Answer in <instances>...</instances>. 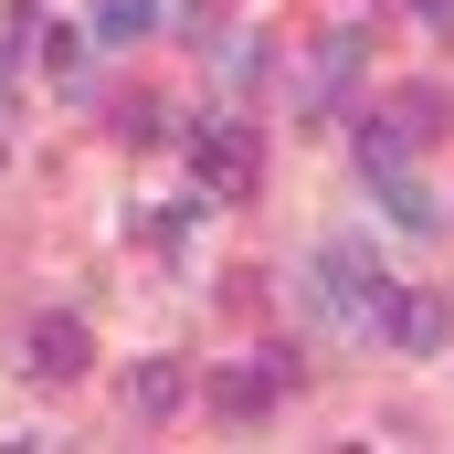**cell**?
Wrapping results in <instances>:
<instances>
[{
	"label": "cell",
	"mask_w": 454,
	"mask_h": 454,
	"mask_svg": "<svg viewBox=\"0 0 454 454\" xmlns=\"http://www.w3.org/2000/svg\"><path fill=\"white\" fill-rule=\"evenodd\" d=\"M359 169H370V191H380V212H391L402 232H444V201H434V191H423V180L402 169V148H391L380 127H359Z\"/></svg>",
	"instance_id": "2"
},
{
	"label": "cell",
	"mask_w": 454,
	"mask_h": 454,
	"mask_svg": "<svg viewBox=\"0 0 454 454\" xmlns=\"http://www.w3.org/2000/svg\"><path fill=\"white\" fill-rule=\"evenodd\" d=\"M307 296H317V317H328V328H348V339H380V317H391L380 264H359L348 243H328V254L307 264Z\"/></svg>",
	"instance_id": "1"
},
{
	"label": "cell",
	"mask_w": 454,
	"mask_h": 454,
	"mask_svg": "<svg viewBox=\"0 0 454 454\" xmlns=\"http://www.w3.org/2000/svg\"><path fill=\"white\" fill-rule=\"evenodd\" d=\"M380 137H391V148L444 137V96H434V85H402V96H391V116H380Z\"/></svg>",
	"instance_id": "8"
},
{
	"label": "cell",
	"mask_w": 454,
	"mask_h": 454,
	"mask_svg": "<svg viewBox=\"0 0 454 454\" xmlns=\"http://www.w3.org/2000/svg\"><path fill=\"white\" fill-rule=\"evenodd\" d=\"M380 339H391V348H444L454 339V307H444V296H391Z\"/></svg>",
	"instance_id": "7"
},
{
	"label": "cell",
	"mask_w": 454,
	"mask_h": 454,
	"mask_svg": "<svg viewBox=\"0 0 454 454\" xmlns=\"http://www.w3.org/2000/svg\"><path fill=\"white\" fill-rule=\"evenodd\" d=\"M148 32H159V0H96V43H148Z\"/></svg>",
	"instance_id": "9"
},
{
	"label": "cell",
	"mask_w": 454,
	"mask_h": 454,
	"mask_svg": "<svg viewBox=\"0 0 454 454\" xmlns=\"http://www.w3.org/2000/svg\"><path fill=\"white\" fill-rule=\"evenodd\" d=\"M348 74H359V32H328L317 43V96H339Z\"/></svg>",
	"instance_id": "10"
},
{
	"label": "cell",
	"mask_w": 454,
	"mask_h": 454,
	"mask_svg": "<svg viewBox=\"0 0 454 454\" xmlns=\"http://www.w3.org/2000/svg\"><path fill=\"white\" fill-rule=\"evenodd\" d=\"M21 348H32V359H21V370H43V380H74V370H85V317H64V307H43V317H32V328H21Z\"/></svg>",
	"instance_id": "3"
},
{
	"label": "cell",
	"mask_w": 454,
	"mask_h": 454,
	"mask_svg": "<svg viewBox=\"0 0 454 454\" xmlns=\"http://www.w3.org/2000/svg\"><path fill=\"white\" fill-rule=\"evenodd\" d=\"M191 159H201V180H212V191H254V159H264V137L232 116V127H201V148H191Z\"/></svg>",
	"instance_id": "5"
},
{
	"label": "cell",
	"mask_w": 454,
	"mask_h": 454,
	"mask_svg": "<svg viewBox=\"0 0 454 454\" xmlns=\"http://www.w3.org/2000/svg\"><path fill=\"white\" fill-rule=\"evenodd\" d=\"M275 391H286V359H243V370L212 380V412H223V423H264V412H275Z\"/></svg>",
	"instance_id": "4"
},
{
	"label": "cell",
	"mask_w": 454,
	"mask_h": 454,
	"mask_svg": "<svg viewBox=\"0 0 454 454\" xmlns=\"http://www.w3.org/2000/svg\"><path fill=\"white\" fill-rule=\"evenodd\" d=\"M180 402H191V370H180V359H137V370H127V412H137V423H169Z\"/></svg>",
	"instance_id": "6"
},
{
	"label": "cell",
	"mask_w": 454,
	"mask_h": 454,
	"mask_svg": "<svg viewBox=\"0 0 454 454\" xmlns=\"http://www.w3.org/2000/svg\"><path fill=\"white\" fill-rule=\"evenodd\" d=\"M412 11H423V21H454V0H412Z\"/></svg>",
	"instance_id": "11"
}]
</instances>
